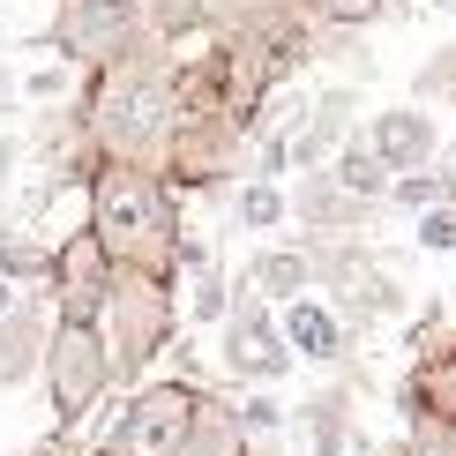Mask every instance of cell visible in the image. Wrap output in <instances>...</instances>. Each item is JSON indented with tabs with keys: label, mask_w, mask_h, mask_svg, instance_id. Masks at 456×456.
<instances>
[{
	"label": "cell",
	"mask_w": 456,
	"mask_h": 456,
	"mask_svg": "<svg viewBox=\"0 0 456 456\" xmlns=\"http://www.w3.org/2000/svg\"><path fill=\"white\" fill-rule=\"evenodd\" d=\"M314 284V262H307V247H255V262H247V292L255 299H292V292H307Z\"/></svg>",
	"instance_id": "cell-17"
},
{
	"label": "cell",
	"mask_w": 456,
	"mask_h": 456,
	"mask_svg": "<svg viewBox=\"0 0 456 456\" xmlns=\"http://www.w3.org/2000/svg\"><path fill=\"white\" fill-rule=\"evenodd\" d=\"M277 330H284V345H292V359H314V367H345V352H352V322L337 314V299L330 292H292V299H277Z\"/></svg>",
	"instance_id": "cell-11"
},
{
	"label": "cell",
	"mask_w": 456,
	"mask_h": 456,
	"mask_svg": "<svg viewBox=\"0 0 456 456\" xmlns=\"http://www.w3.org/2000/svg\"><path fill=\"white\" fill-rule=\"evenodd\" d=\"M232 217L247 224V232H270V224H284V217H292V195H284L277 180L247 173V180H240V202H232Z\"/></svg>",
	"instance_id": "cell-19"
},
{
	"label": "cell",
	"mask_w": 456,
	"mask_h": 456,
	"mask_svg": "<svg viewBox=\"0 0 456 456\" xmlns=\"http://www.w3.org/2000/svg\"><path fill=\"white\" fill-rule=\"evenodd\" d=\"M83 456H90V449H83Z\"/></svg>",
	"instance_id": "cell-29"
},
{
	"label": "cell",
	"mask_w": 456,
	"mask_h": 456,
	"mask_svg": "<svg viewBox=\"0 0 456 456\" xmlns=\"http://www.w3.org/2000/svg\"><path fill=\"white\" fill-rule=\"evenodd\" d=\"M240 150H247V120H232V112H180L158 173L173 187H224L240 173Z\"/></svg>",
	"instance_id": "cell-8"
},
{
	"label": "cell",
	"mask_w": 456,
	"mask_h": 456,
	"mask_svg": "<svg viewBox=\"0 0 456 456\" xmlns=\"http://www.w3.org/2000/svg\"><path fill=\"white\" fill-rule=\"evenodd\" d=\"M98 337L112 359V382H142L180 337V299L165 270H112L105 299H98Z\"/></svg>",
	"instance_id": "cell-3"
},
{
	"label": "cell",
	"mask_w": 456,
	"mask_h": 456,
	"mask_svg": "<svg viewBox=\"0 0 456 456\" xmlns=\"http://www.w3.org/2000/svg\"><path fill=\"white\" fill-rule=\"evenodd\" d=\"M187 411H195V382H150L142 374L120 419L105 427V442H90V456H173Z\"/></svg>",
	"instance_id": "cell-6"
},
{
	"label": "cell",
	"mask_w": 456,
	"mask_h": 456,
	"mask_svg": "<svg viewBox=\"0 0 456 456\" xmlns=\"http://www.w3.org/2000/svg\"><path fill=\"white\" fill-rule=\"evenodd\" d=\"M389 456H411V449H389Z\"/></svg>",
	"instance_id": "cell-28"
},
{
	"label": "cell",
	"mask_w": 456,
	"mask_h": 456,
	"mask_svg": "<svg viewBox=\"0 0 456 456\" xmlns=\"http://www.w3.org/2000/svg\"><path fill=\"white\" fill-rule=\"evenodd\" d=\"M217 337H224V367H232L240 382H284V374L299 367L292 345H284V330H277V307H270V299H255L247 284L224 299Z\"/></svg>",
	"instance_id": "cell-9"
},
{
	"label": "cell",
	"mask_w": 456,
	"mask_h": 456,
	"mask_svg": "<svg viewBox=\"0 0 456 456\" xmlns=\"http://www.w3.org/2000/svg\"><path fill=\"white\" fill-rule=\"evenodd\" d=\"M382 8H396V0H299V15L322 30H367L382 23Z\"/></svg>",
	"instance_id": "cell-21"
},
{
	"label": "cell",
	"mask_w": 456,
	"mask_h": 456,
	"mask_svg": "<svg viewBox=\"0 0 456 456\" xmlns=\"http://www.w3.org/2000/svg\"><path fill=\"white\" fill-rule=\"evenodd\" d=\"M307 262L322 270V292L337 299L345 322H396V314H404V284L382 270L389 255L374 262L352 232H322V255H307Z\"/></svg>",
	"instance_id": "cell-5"
},
{
	"label": "cell",
	"mask_w": 456,
	"mask_h": 456,
	"mask_svg": "<svg viewBox=\"0 0 456 456\" xmlns=\"http://www.w3.org/2000/svg\"><path fill=\"white\" fill-rule=\"evenodd\" d=\"M83 224L105 247L112 270H165L180 247V187L158 165L135 158H90L83 165Z\"/></svg>",
	"instance_id": "cell-2"
},
{
	"label": "cell",
	"mask_w": 456,
	"mask_h": 456,
	"mask_svg": "<svg viewBox=\"0 0 456 456\" xmlns=\"http://www.w3.org/2000/svg\"><path fill=\"white\" fill-rule=\"evenodd\" d=\"M15 292H23V284H8V277H0V307H8V299H15Z\"/></svg>",
	"instance_id": "cell-27"
},
{
	"label": "cell",
	"mask_w": 456,
	"mask_h": 456,
	"mask_svg": "<svg viewBox=\"0 0 456 456\" xmlns=\"http://www.w3.org/2000/svg\"><path fill=\"white\" fill-rule=\"evenodd\" d=\"M322 165H330V180H337V187H352V195H367V202H382V187H389V165L374 158V142H367V135H345Z\"/></svg>",
	"instance_id": "cell-18"
},
{
	"label": "cell",
	"mask_w": 456,
	"mask_h": 456,
	"mask_svg": "<svg viewBox=\"0 0 456 456\" xmlns=\"http://www.w3.org/2000/svg\"><path fill=\"white\" fill-rule=\"evenodd\" d=\"M23 456H83V442H75V427H53L37 449H23Z\"/></svg>",
	"instance_id": "cell-25"
},
{
	"label": "cell",
	"mask_w": 456,
	"mask_h": 456,
	"mask_svg": "<svg viewBox=\"0 0 456 456\" xmlns=\"http://www.w3.org/2000/svg\"><path fill=\"white\" fill-rule=\"evenodd\" d=\"M292 217L307 224V232H359V224L382 217V202H367V195H352V187H337L330 165H307V187L292 195Z\"/></svg>",
	"instance_id": "cell-14"
},
{
	"label": "cell",
	"mask_w": 456,
	"mask_h": 456,
	"mask_svg": "<svg viewBox=\"0 0 456 456\" xmlns=\"http://www.w3.org/2000/svg\"><path fill=\"white\" fill-rule=\"evenodd\" d=\"M105 284H112V262H105V247L90 240V224H75V232L53 247V270H45V292H53V314H68V322H98V299H105Z\"/></svg>",
	"instance_id": "cell-10"
},
{
	"label": "cell",
	"mask_w": 456,
	"mask_h": 456,
	"mask_svg": "<svg viewBox=\"0 0 456 456\" xmlns=\"http://www.w3.org/2000/svg\"><path fill=\"white\" fill-rule=\"evenodd\" d=\"M232 411H240V427H247V434H277V427H284V404L270 396V382L247 396V404H232Z\"/></svg>",
	"instance_id": "cell-23"
},
{
	"label": "cell",
	"mask_w": 456,
	"mask_h": 456,
	"mask_svg": "<svg viewBox=\"0 0 456 456\" xmlns=\"http://www.w3.org/2000/svg\"><path fill=\"white\" fill-rule=\"evenodd\" d=\"M173 456H255V434L240 427L232 396H217V389H202V382H195V411H187V427H180V449H173Z\"/></svg>",
	"instance_id": "cell-15"
},
{
	"label": "cell",
	"mask_w": 456,
	"mask_h": 456,
	"mask_svg": "<svg viewBox=\"0 0 456 456\" xmlns=\"http://www.w3.org/2000/svg\"><path fill=\"white\" fill-rule=\"evenodd\" d=\"M83 150L90 158H135V165H158L165 158V135L180 120V98H173V61H165L158 37H135L120 61H105L98 75H83Z\"/></svg>",
	"instance_id": "cell-1"
},
{
	"label": "cell",
	"mask_w": 456,
	"mask_h": 456,
	"mask_svg": "<svg viewBox=\"0 0 456 456\" xmlns=\"http://www.w3.org/2000/svg\"><path fill=\"white\" fill-rule=\"evenodd\" d=\"M45 330H53V292H45V284H23V292L0 307V389H15V382L37 374Z\"/></svg>",
	"instance_id": "cell-12"
},
{
	"label": "cell",
	"mask_w": 456,
	"mask_h": 456,
	"mask_svg": "<svg viewBox=\"0 0 456 456\" xmlns=\"http://www.w3.org/2000/svg\"><path fill=\"white\" fill-rule=\"evenodd\" d=\"M68 83H75V68H37V75H23V98L53 105V98H68Z\"/></svg>",
	"instance_id": "cell-24"
},
{
	"label": "cell",
	"mask_w": 456,
	"mask_h": 456,
	"mask_svg": "<svg viewBox=\"0 0 456 456\" xmlns=\"http://www.w3.org/2000/svg\"><path fill=\"white\" fill-rule=\"evenodd\" d=\"M135 37H142V8L135 0H61L45 45L61 53L75 75H98L105 61H120Z\"/></svg>",
	"instance_id": "cell-7"
},
{
	"label": "cell",
	"mask_w": 456,
	"mask_h": 456,
	"mask_svg": "<svg viewBox=\"0 0 456 456\" xmlns=\"http://www.w3.org/2000/svg\"><path fill=\"white\" fill-rule=\"evenodd\" d=\"M359 135L374 142V158H382L389 173H419V165L442 158V120H434L427 105H382Z\"/></svg>",
	"instance_id": "cell-13"
},
{
	"label": "cell",
	"mask_w": 456,
	"mask_h": 456,
	"mask_svg": "<svg viewBox=\"0 0 456 456\" xmlns=\"http://www.w3.org/2000/svg\"><path fill=\"white\" fill-rule=\"evenodd\" d=\"M15 158H23V142H15V135H0V187H8V173H15Z\"/></svg>",
	"instance_id": "cell-26"
},
{
	"label": "cell",
	"mask_w": 456,
	"mask_h": 456,
	"mask_svg": "<svg viewBox=\"0 0 456 456\" xmlns=\"http://www.w3.org/2000/svg\"><path fill=\"white\" fill-rule=\"evenodd\" d=\"M411 90H419V98H456V45H442L434 61H419Z\"/></svg>",
	"instance_id": "cell-22"
},
{
	"label": "cell",
	"mask_w": 456,
	"mask_h": 456,
	"mask_svg": "<svg viewBox=\"0 0 456 456\" xmlns=\"http://www.w3.org/2000/svg\"><path fill=\"white\" fill-rule=\"evenodd\" d=\"M37 374H45V396H53V427H83L90 411L105 404V389H112V359H105L98 322L53 314L45 352H37Z\"/></svg>",
	"instance_id": "cell-4"
},
{
	"label": "cell",
	"mask_w": 456,
	"mask_h": 456,
	"mask_svg": "<svg viewBox=\"0 0 456 456\" xmlns=\"http://www.w3.org/2000/svg\"><path fill=\"white\" fill-rule=\"evenodd\" d=\"M404 404H411V419H419V434H456V345L419 352Z\"/></svg>",
	"instance_id": "cell-16"
},
{
	"label": "cell",
	"mask_w": 456,
	"mask_h": 456,
	"mask_svg": "<svg viewBox=\"0 0 456 456\" xmlns=\"http://www.w3.org/2000/svg\"><path fill=\"white\" fill-rule=\"evenodd\" d=\"M45 270H53V247H37L30 232L0 224V277L8 284H45Z\"/></svg>",
	"instance_id": "cell-20"
}]
</instances>
